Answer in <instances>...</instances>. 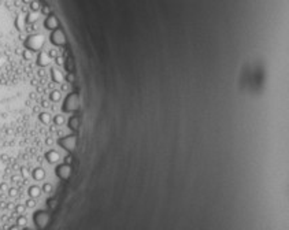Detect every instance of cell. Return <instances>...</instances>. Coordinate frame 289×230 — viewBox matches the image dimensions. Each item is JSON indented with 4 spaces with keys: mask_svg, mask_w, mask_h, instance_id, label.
I'll use <instances>...</instances> for the list:
<instances>
[{
    "mask_svg": "<svg viewBox=\"0 0 289 230\" xmlns=\"http://www.w3.org/2000/svg\"><path fill=\"white\" fill-rule=\"evenodd\" d=\"M23 47L26 49H30L32 52L39 53L41 51H44V47H45V36L43 33H34V34H29L26 36L23 41Z\"/></svg>",
    "mask_w": 289,
    "mask_h": 230,
    "instance_id": "obj_1",
    "label": "cell"
},
{
    "mask_svg": "<svg viewBox=\"0 0 289 230\" xmlns=\"http://www.w3.org/2000/svg\"><path fill=\"white\" fill-rule=\"evenodd\" d=\"M80 107V101H78V95L75 92H70L65 97L62 104V111L63 113H74Z\"/></svg>",
    "mask_w": 289,
    "mask_h": 230,
    "instance_id": "obj_2",
    "label": "cell"
},
{
    "mask_svg": "<svg viewBox=\"0 0 289 230\" xmlns=\"http://www.w3.org/2000/svg\"><path fill=\"white\" fill-rule=\"evenodd\" d=\"M58 144L65 149V151H67L70 153L75 149V145H77V136H75V134H69V136L60 137L58 140Z\"/></svg>",
    "mask_w": 289,
    "mask_h": 230,
    "instance_id": "obj_3",
    "label": "cell"
},
{
    "mask_svg": "<svg viewBox=\"0 0 289 230\" xmlns=\"http://www.w3.org/2000/svg\"><path fill=\"white\" fill-rule=\"evenodd\" d=\"M49 41H51V44H52L53 47H63L66 44V36H65V33H63V30L60 28L58 29H55V30H52L51 32V34H49Z\"/></svg>",
    "mask_w": 289,
    "mask_h": 230,
    "instance_id": "obj_4",
    "label": "cell"
},
{
    "mask_svg": "<svg viewBox=\"0 0 289 230\" xmlns=\"http://www.w3.org/2000/svg\"><path fill=\"white\" fill-rule=\"evenodd\" d=\"M33 222L39 229H44L49 222V214L47 211L39 210L33 214Z\"/></svg>",
    "mask_w": 289,
    "mask_h": 230,
    "instance_id": "obj_5",
    "label": "cell"
},
{
    "mask_svg": "<svg viewBox=\"0 0 289 230\" xmlns=\"http://www.w3.org/2000/svg\"><path fill=\"white\" fill-rule=\"evenodd\" d=\"M53 63V59L49 56L48 49L47 51H41V52L37 53L36 56V65L40 67V69H45V67H49Z\"/></svg>",
    "mask_w": 289,
    "mask_h": 230,
    "instance_id": "obj_6",
    "label": "cell"
},
{
    "mask_svg": "<svg viewBox=\"0 0 289 230\" xmlns=\"http://www.w3.org/2000/svg\"><path fill=\"white\" fill-rule=\"evenodd\" d=\"M55 175L59 178V180H62V181L69 180V177L71 175V167H70L69 164L62 163V164H59L58 167L55 168Z\"/></svg>",
    "mask_w": 289,
    "mask_h": 230,
    "instance_id": "obj_7",
    "label": "cell"
},
{
    "mask_svg": "<svg viewBox=\"0 0 289 230\" xmlns=\"http://www.w3.org/2000/svg\"><path fill=\"white\" fill-rule=\"evenodd\" d=\"M49 75H51V79H52L53 84H63V82H65V74H63V71L58 66L51 67Z\"/></svg>",
    "mask_w": 289,
    "mask_h": 230,
    "instance_id": "obj_8",
    "label": "cell"
},
{
    "mask_svg": "<svg viewBox=\"0 0 289 230\" xmlns=\"http://www.w3.org/2000/svg\"><path fill=\"white\" fill-rule=\"evenodd\" d=\"M43 25H44V29H47V30L52 32V30H55V29L59 28V21H58V18H56L55 15L51 12L48 17H45Z\"/></svg>",
    "mask_w": 289,
    "mask_h": 230,
    "instance_id": "obj_9",
    "label": "cell"
},
{
    "mask_svg": "<svg viewBox=\"0 0 289 230\" xmlns=\"http://www.w3.org/2000/svg\"><path fill=\"white\" fill-rule=\"evenodd\" d=\"M45 159H47V162L48 163H51V164H55V163H58L60 160V155H59L58 151L51 149V151H48L45 153Z\"/></svg>",
    "mask_w": 289,
    "mask_h": 230,
    "instance_id": "obj_10",
    "label": "cell"
},
{
    "mask_svg": "<svg viewBox=\"0 0 289 230\" xmlns=\"http://www.w3.org/2000/svg\"><path fill=\"white\" fill-rule=\"evenodd\" d=\"M32 177L34 181H43L45 178V170L43 167H36L32 171Z\"/></svg>",
    "mask_w": 289,
    "mask_h": 230,
    "instance_id": "obj_11",
    "label": "cell"
},
{
    "mask_svg": "<svg viewBox=\"0 0 289 230\" xmlns=\"http://www.w3.org/2000/svg\"><path fill=\"white\" fill-rule=\"evenodd\" d=\"M39 119L43 125H49L51 121H52V115H51L48 111H43V113L39 114Z\"/></svg>",
    "mask_w": 289,
    "mask_h": 230,
    "instance_id": "obj_12",
    "label": "cell"
},
{
    "mask_svg": "<svg viewBox=\"0 0 289 230\" xmlns=\"http://www.w3.org/2000/svg\"><path fill=\"white\" fill-rule=\"evenodd\" d=\"M28 193H29V197H32V199H37L41 194V188L37 186V185H32L29 190H28Z\"/></svg>",
    "mask_w": 289,
    "mask_h": 230,
    "instance_id": "obj_13",
    "label": "cell"
},
{
    "mask_svg": "<svg viewBox=\"0 0 289 230\" xmlns=\"http://www.w3.org/2000/svg\"><path fill=\"white\" fill-rule=\"evenodd\" d=\"M52 121H53V125H55L56 127H59V126H63V125L66 123V117L63 114H56L55 117L52 118Z\"/></svg>",
    "mask_w": 289,
    "mask_h": 230,
    "instance_id": "obj_14",
    "label": "cell"
},
{
    "mask_svg": "<svg viewBox=\"0 0 289 230\" xmlns=\"http://www.w3.org/2000/svg\"><path fill=\"white\" fill-rule=\"evenodd\" d=\"M67 125H69L70 129L75 132V130L78 129V125H80V119H78V117L71 115V117H70V119H69V122H67Z\"/></svg>",
    "mask_w": 289,
    "mask_h": 230,
    "instance_id": "obj_15",
    "label": "cell"
},
{
    "mask_svg": "<svg viewBox=\"0 0 289 230\" xmlns=\"http://www.w3.org/2000/svg\"><path fill=\"white\" fill-rule=\"evenodd\" d=\"M60 99H62V92L58 91V89H53L49 93V100L52 103H58V101H60Z\"/></svg>",
    "mask_w": 289,
    "mask_h": 230,
    "instance_id": "obj_16",
    "label": "cell"
},
{
    "mask_svg": "<svg viewBox=\"0 0 289 230\" xmlns=\"http://www.w3.org/2000/svg\"><path fill=\"white\" fill-rule=\"evenodd\" d=\"M17 225L21 226V228H25V226L28 225V218L25 215H19L17 218Z\"/></svg>",
    "mask_w": 289,
    "mask_h": 230,
    "instance_id": "obj_17",
    "label": "cell"
},
{
    "mask_svg": "<svg viewBox=\"0 0 289 230\" xmlns=\"http://www.w3.org/2000/svg\"><path fill=\"white\" fill-rule=\"evenodd\" d=\"M52 185L49 184V182H45V184H43V188H41V192H45V193H52Z\"/></svg>",
    "mask_w": 289,
    "mask_h": 230,
    "instance_id": "obj_18",
    "label": "cell"
},
{
    "mask_svg": "<svg viewBox=\"0 0 289 230\" xmlns=\"http://www.w3.org/2000/svg\"><path fill=\"white\" fill-rule=\"evenodd\" d=\"M25 206H26V208H34V207H36V199H32V197L28 199Z\"/></svg>",
    "mask_w": 289,
    "mask_h": 230,
    "instance_id": "obj_19",
    "label": "cell"
},
{
    "mask_svg": "<svg viewBox=\"0 0 289 230\" xmlns=\"http://www.w3.org/2000/svg\"><path fill=\"white\" fill-rule=\"evenodd\" d=\"M69 89H70V84L69 82H63V84H60V89L59 91L62 92V93H66V92H69Z\"/></svg>",
    "mask_w": 289,
    "mask_h": 230,
    "instance_id": "obj_20",
    "label": "cell"
},
{
    "mask_svg": "<svg viewBox=\"0 0 289 230\" xmlns=\"http://www.w3.org/2000/svg\"><path fill=\"white\" fill-rule=\"evenodd\" d=\"M25 210H26V206H23V204H18V206L15 207V211H17V214H19V215H23Z\"/></svg>",
    "mask_w": 289,
    "mask_h": 230,
    "instance_id": "obj_21",
    "label": "cell"
},
{
    "mask_svg": "<svg viewBox=\"0 0 289 230\" xmlns=\"http://www.w3.org/2000/svg\"><path fill=\"white\" fill-rule=\"evenodd\" d=\"M63 163H65V164H71V163H73V156L71 155H70V153H69V155H66L65 156V159H63Z\"/></svg>",
    "mask_w": 289,
    "mask_h": 230,
    "instance_id": "obj_22",
    "label": "cell"
},
{
    "mask_svg": "<svg viewBox=\"0 0 289 230\" xmlns=\"http://www.w3.org/2000/svg\"><path fill=\"white\" fill-rule=\"evenodd\" d=\"M8 194H10L11 197H17L18 196V189L17 188H11V189H8Z\"/></svg>",
    "mask_w": 289,
    "mask_h": 230,
    "instance_id": "obj_23",
    "label": "cell"
},
{
    "mask_svg": "<svg viewBox=\"0 0 289 230\" xmlns=\"http://www.w3.org/2000/svg\"><path fill=\"white\" fill-rule=\"evenodd\" d=\"M47 204H48L49 208H53V207L56 206V200L55 199H48V200H47Z\"/></svg>",
    "mask_w": 289,
    "mask_h": 230,
    "instance_id": "obj_24",
    "label": "cell"
},
{
    "mask_svg": "<svg viewBox=\"0 0 289 230\" xmlns=\"http://www.w3.org/2000/svg\"><path fill=\"white\" fill-rule=\"evenodd\" d=\"M21 174H22V177H23V178H28V177H29V170H28L26 167L21 168Z\"/></svg>",
    "mask_w": 289,
    "mask_h": 230,
    "instance_id": "obj_25",
    "label": "cell"
},
{
    "mask_svg": "<svg viewBox=\"0 0 289 230\" xmlns=\"http://www.w3.org/2000/svg\"><path fill=\"white\" fill-rule=\"evenodd\" d=\"M53 143H55V140H53L52 137H47V138H45V144H47V145H48V147L53 145Z\"/></svg>",
    "mask_w": 289,
    "mask_h": 230,
    "instance_id": "obj_26",
    "label": "cell"
},
{
    "mask_svg": "<svg viewBox=\"0 0 289 230\" xmlns=\"http://www.w3.org/2000/svg\"><path fill=\"white\" fill-rule=\"evenodd\" d=\"M0 190H2V192H8V185L6 184V182L0 184Z\"/></svg>",
    "mask_w": 289,
    "mask_h": 230,
    "instance_id": "obj_27",
    "label": "cell"
},
{
    "mask_svg": "<svg viewBox=\"0 0 289 230\" xmlns=\"http://www.w3.org/2000/svg\"><path fill=\"white\" fill-rule=\"evenodd\" d=\"M8 230H19V226H18V225H14V226H10V228H8Z\"/></svg>",
    "mask_w": 289,
    "mask_h": 230,
    "instance_id": "obj_28",
    "label": "cell"
},
{
    "mask_svg": "<svg viewBox=\"0 0 289 230\" xmlns=\"http://www.w3.org/2000/svg\"><path fill=\"white\" fill-rule=\"evenodd\" d=\"M55 130H56V126H55V125H53V126H51V132H55Z\"/></svg>",
    "mask_w": 289,
    "mask_h": 230,
    "instance_id": "obj_29",
    "label": "cell"
},
{
    "mask_svg": "<svg viewBox=\"0 0 289 230\" xmlns=\"http://www.w3.org/2000/svg\"><path fill=\"white\" fill-rule=\"evenodd\" d=\"M22 230H32V229H29V228H26V226H25V228L22 229Z\"/></svg>",
    "mask_w": 289,
    "mask_h": 230,
    "instance_id": "obj_30",
    "label": "cell"
}]
</instances>
